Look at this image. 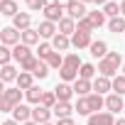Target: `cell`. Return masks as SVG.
<instances>
[{
  "label": "cell",
  "instance_id": "ba28073f",
  "mask_svg": "<svg viewBox=\"0 0 125 125\" xmlns=\"http://www.w3.org/2000/svg\"><path fill=\"white\" fill-rule=\"evenodd\" d=\"M52 108H44V105H34L32 108V120L37 123V125H44V123H49L52 120Z\"/></svg>",
  "mask_w": 125,
  "mask_h": 125
},
{
  "label": "cell",
  "instance_id": "6da1fadb",
  "mask_svg": "<svg viewBox=\"0 0 125 125\" xmlns=\"http://www.w3.org/2000/svg\"><path fill=\"white\" fill-rule=\"evenodd\" d=\"M120 69H123V56H120V52H108V56H103V59L98 61V74H101V76L115 79Z\"/></svg>",
  "mask_w": 125,
  "mask_h": 125
},
{
  "label": "cell",
  "instance_id": "74e56055",
  "mask_svg": "<svg viewBox=\"0 0 125 125\" xmlns=\"http://www.w3.org/2000/svg\"><path fill=\"white\" fill-rule=\"evenodd\" d=\"M49 76V64L47 61H39L37 69H34V79H47Z\"/></svg>",
  "mask_w": 125,
  "mask_h": 125
},
{
  "label": "cell",
  "instance_id": "4316f807",
  "mask_svg": "<svg viewBox=\"0 0 125 125\" xmlns=\"http://www.w3.org/2000/svg\"><path fill=\"white\" fill-rule=\"evenodd\" d=\"M39 37H42V34H39L37 30H32V27H30V30H25V32H22V44L32 47V44H37V42H39Z\"/></svg>",
  "mask_w": 125,
  "mask_h": 125
},
{
  "label": "cell",
  "instance_id": "8d00e7d4",
  "mask_svg": "<svg viewBox=\"0 0 125 125\" xmlns=\"http://www.w3.org/2000/svg\"><path fill=\"white\" fill-rule=\"evenodd\" d=\"M103 12H105V17H110V20H113V17H120V5H118V3H108V5L103 8Z\"/></svg>",
  "mask_w": 125,
  "mask_h": 125
},
{
  "label": "cell",
  "instance_id": "681fc988",
  "mask_svg": "<svg viewBox=\"0 0 125 125\" xmlns=\"http://www.w3.org/2000/svg\"><path fill=\"white\" fill-rule=\"evenodd\" d=\"M44 125H52V123H44Z\"/></svg>",
  "mask_w": 125,
  "mask_h": 125
},
{
  "label": "cell",
  "instance_id": "5b68a950",
  "mask_svg": "<svg viewBox=\"0 0 125 125\" xmlns=\"http://www.w3.org/2000/svg\"><path fill=\"white\" fill-rule=\"evenodd\" d=\"M42 12H44V20H49V22H54V25H59L61 20H64V8L56 5V3H47V8H44Z\"/></svg>",
  "mask_w": 125,
  "mask_h": 125
},
{
  "label": "cell",
  "instance_id": "83f0119b",
  "mask_svg": "<svg viewBox=\"0 0 125 125\" xmlns=\"http://www.w3.org/2000/svg\"><path fill=\"white\" fill-rule=\"evenodd\" d=\"M52 54H54V47H52V42H39V47H37V56H39L42 61H47Z\"/></svg>",
  "mask_w": 125,
  "mask_h": 125
},
{
  "label": "cell",
  "instance_id": "2e32d148",
  "mask_svg": "<svg viewBox=\"0 0 125 125\" xmlns=\"http://www.w3.org/2000/svg\"><path fill=\"white\" fill-rule=\"evenodd\" d=\"M12 27L20 30V32L30 30V27H32V17H30V12H20V15H15V17H12Z\"/></svg>",
  "mask_w": 125,
  "mask_h": 125
},
{
  "label": "cell",
  "instance_id": "52a82bcc",
  "mask_svg": "<svg viewBox=\"0 0 125 125\" xmlns=\"http://www.w3.org/2000/svg\"><path fill=\"white\" fill-rule=\"evenodd\" d=\"M93 44V39H91V32H81V30H76L74 34H71V47H76V49H83V47H91Z\"/></svg>",
  "mask_w": 125,
  "mask_h": 125
},
{
  "label": "cell",
  "instance_id": "7c38bea8",
  "mask_svg": "<svg viewBox=\"0 0 125 125\" xmlns=\"http://www.w3.org/2000/svg\"><path fill=\"white\" fill-rule=\"evenodd\" d=\"M37 32L44 37V39H54L56 34H59V27L54 25V22H49V20H44V22H39V27H37Z\"/></svg>",
  "mask_w": 125,
  "mask_h": 125
},
{
  "label": "cell",
  "instance_id": "f546056e",
  "mask_svg": "<svg viewBox=\"0 0 125 125\" xmlns=\"http://www.w3.org/2000/svg\"><path fill=\"white\" fill-rule=\"evenodd\" d=\"M96 71H98V69H96L93 64H83V66L79 69V79H86V81H93V79H96Z\"/></svg>",
  "mask_w": 125,
  "mask_h": 125
},
{
  "label": "cell",
  "instance_id": "60d3db41",
  "mask_svg": "<svg viewBox=\"0 0 125 125\" xmlns=\"http://www.w3.org/2000/svg\"><path fill=\"white\" fill-rule=\"evenodd\" d=\"M52 3H56V5H61V8H64V10H66V8H69V5L74 3V0H52Z\"/></svg>",
  "mask_w": 125,
  "mask_h": 125
},
{
  "label": "cell",
  "instance_id": "836d02e7",
  "mask_svg": "<svg viewBox=\"0 0 125 125\" xmlns=\"http://www.w3.org/2000/svg\"><path fill=\"white\" fill-rule=\"evenodd\" d=\"M39 56H30L27 61H22V64H20V71H30V74H34V69H37V64H39Z\"/></svg>",
  "mask_w": 125,
  "mask_h": 125
},
{
  "label": "cell",
  "instance_id": "4fadbf2b",
  "mask_svg": "<svg viewBox=\"0 0 125 125\" xmlns=\"http://www.w3.org/2000/svg\"><path fill=\"white\" fill-rule=\"evenodd\" d=\"M105 108H108V113H118V110H125L123 96H118V93H110V96H105Z\"/></svg>",
  "mask_w": 125,
  "mask_h": 125
},
{
  "label": "cell",
  "instance_id": "7a4b0ae2",
  "mask_svg": "<svg viewBox=\"0 0 125 125\" xmlns=\"http://www.w3.org/2000/svg\"><path fill=\"white\" fill-rule=\"evenodd\" d=\"M81 66H83V64H81L79 54H66V56H64V66L59 69L61 81H66V83L76 81V79H79V69H81Z\"/></svg>",
  "mask_w": 125,
  "mask_h": 125
},
{
  "label": "cell",
  "instance_id": "ffe728a7",
  "mask_svg": "<svg viewBox=\"0 0 125 125\" xmlns=\"http://www.w3.org/2000/svg\"><path fill=\"white\" fill-rule=\"evenodd\" d=\"M86 20L91 22V27H93V30H98V27H103V25H105V12H103V10H91Z\"/></svg>",
  "mask_w": 125,
  "mask_h": 125
},
{
  "label": "cell",
  "instance_id": "484cf974",
  "mask_svg": "<svg viewBox=\"0 0 125 125\" xmlns=\"http://www.w3.org/2000/svg\"><path fill=\"white\" fill-rule=\"evenodd\" d=\"M42 96H44V91H42L39 86H32L30 91H25V98H27L30 103H34V105H39V103H42Z\"/></svg>",
  "mask_w": 125,
  "mask_h": 125
},
{
  "label": "cell",
  "instance_id": "bcb514c9",
  "mask_svg": "<svg viewBox=\"0 0 125 125\" xmlns=\"http://www.w3.org/2000/svg\"><path fill=\"white\" fill-rule=\"evenodd\" d=\"M25 125H37V123H34V120H30V123H25Z\"/></svg>",
  "mask_w": 125,
  "mask_h": 125
},
{
  "label": "cell",
  "instance_id": "f1b7e54d",
  "mask_svg": "<svg viewBox=\"0 0 125 125\" xmlns=\"http://www.w3.org/2000/svg\"><path fill=\"white\" fill-rule=\"evenodd\" d=\"M74 108H76V113H79V115H93V113H91V103H88V96H81V98L76 101V105H74Z\"/></svg>",
  "mask_w": 125,
  "mask_h": 125
},
{
  "label": "cell",
  "instance_id": "d4e9b609",
  "mask_svg": "<svg viewBox=\"0 0 125 125\" xmlns=\"http://www.w3.org/2000/svg\"><path fill=\"white\" fill-rule=\"evenodd\" d=\"M17 69L12 66V64H8V66H3V71H0V79H3V83H10V81H17Z\"/></svg>",
  "mask_w": 125,
  "mask_h": 125
},
{
  "label": "cell",
  "instance_id": "8992f818",
  "mask_svg": "<svg viewBox=\"0 0 125 125\" xmlns=\"http://www.w3.org/2000/svg\"><path fill=\"white\" fill-rule=\"evenodd\" d=\"M52 113L56 115V120H61V118H71V115L76 113V108H74L69 101H59V103L52 108Z\"/></svg>",
  "mask_w": 125,
  "mask_h": 125
},
{
  "label": "cell",
  "instance_id": "cb8c5ba5",
  "mask_svg": "<svg viewBox=\"0 0 125 125\" xmlns=\"http://www.w3.org/2000/svg\"><path fill=\"white\" fill-rule=\"evenodd\" d=\"M56 27H59V34H66V37H69V34H74V32L79 30V27H76V20H71V17H64Z\"/></svg>",
  "mask_w": 125,
  "mask_h": 125
},
{
  "label": "cell",
  "instance_id": "7dc6e473",
  "mask_svg": "<svg viewBox=\"0 0 125 125\" xmlns=\"http://www.w3.org/2000/svg\"><path fill=\"white\" fill-rule=\"evenodd\" d=\"M81 3H83V5H86V3H93V0H81Z\"/></svg>",
  "mask_w": 125,
  "mask_h": 125
},
{
  "label": "cell",
  "instance_id": "d6986e66",
  "mask_svg": "<svg viewBox=\"0 0 125 125\" xmlns=\"http://www.w3.org/2000/svg\"><path fill=\"white\" fill-rule=\"evenodd\" d=\"M0 12L5 17H15V15H20V8L15 0H0Z\"/></svg>",
  "mask_w": 125,
  "mask_h": 125
},
{
  "label": "cell",
  "instance_id": "30bf717a",
  "mask_svg": "<svg viewBox=\"0 0 125 125\" xmlns=\"http://www.w3.org/2000/svg\"><path fill=\"white\" fill-rule=\"evenodd\" d=\"M66 12H69L71 20H83V17H88V10H86V5L81 3V0H74V3L66 8Z\"/></svg>",
  "mask_w": 125,
  "mask_h": 125
},
{
  "label": "cell",
  "instance_id": "277c9868",
  "mask_svg": "<svg viewBox=\"0 0 125 125\" xmlns=\"http://www.w3.org/2000/svg\"><path fill=\"white\" fill-rule=\"evenodd\" d=\"M0 42H3L5 47H17L22 42V32L15 30V27H3L0 30Z\"/></svg>",
  "mask_w": 125,
  "mask_h": 125
},
{
  "label": "cell",
  "instance_id": "ee69618b",
  "mask_svg": "<svg viewBox=\"0 0 125 125\" xmlns=\"http://www.w3.org/2000/svg\"><path fill=\"white\" fill-rule=\"evenodd\" d=\"M3 125H20V123H17V120H5Z\"/></svg>",
  "mask_w": 125,
  "mask_h": 125
},
{
  "label": "cell",
  "instance_id": "1f68e13d",
  "mask_svg": "<svg viewBox=\"0 0 125 125\" xmlns=\"http://www.w3.org/2000/svg\"><path fill=\"white\" fill-rule=\"evenodd\" d=\"M56 103H59L56 93H54V91H44V96H42V103H39V105H44V108H54Z\"/></svg>",
  "mask_w": 125,
  "mask_h": 125
},
{
  "label": "cell",
  "instance_id": "5bb4252c",
  "mask_svg": "<svg viewBox=\"0 0 125 125\" xmlns=\"http://www.w3.org/2000/svg\"><path fill=\"white\" fill-rule=\"evenodd\" d=\"M54 93H56V98H59V101H69V103H71V96H74V86H71V83H66V81H61V83H56Z\"/></svg>",
  "mask_w": 125,
  "mask_h": 125
},
{
  "label": "cell",
  "instance_id": "d6a6232c",
  "mask_svg": "<svg viewBox=\"0 0 125 125\" xmlns=\"http://www.w3.org/2000/svg\"><path fill=\"white\" fill-rule=\"evenodd\" d=\"M113 93L125 96V74H118V76L113 79Z\"/></svg>",
  "mask_w": 125,
  "mask_h": 125
},
{
  "label": "cell",
  "instance_id": "f35d334b",
  "mask_svg": "<svg viewBox=\"0 0 125 125\" xmlns=\"http://www.w3.org/2000/svg\"><path fill=\"white\" fill-rule=\"evenodd\" d=\"M25 3H27V8H30V10H34V12L47 8V3H44V0H25Z\"/></svg>",
  "mask_w": 125,
  "mask_h": 125
},
{
  "label": "cell",
  "instance_id": "c3c4849f",
  "mask_svg": "<svg viewBox=\"0 0 125 125\" xmlns=\"http://www.w3.org/2000/svg\"><path fill=\"white\" fill-rule=\"evenodd\" d=\"M123 74H125V64H123Z\"/></svg>",
  "mask_w": 125,
  "mask_h": 125
},
{
  "label": "cell",
  "instance_id": "e575fe53",
  "mask_svg": "<svg viewBox=\"0 0 125 125\" xmlns=\"http://www.w3.org/2000/svg\"><path fill=\"white\" fill-rule=\"evenodd\" d=\"M47 64H49V69H61V66H64V56H61L59 52H54V54L47 59Z\"/></svg>",
  "mask_w": 125,
  "mask_h": 125
},
{
  "label": "cell",
  "instance_id": "4dcf8cb0",
  "mask_svg": "<svg viewBox=\"0 0 125 125\" xmlns=\"http://www.w3.org/2000/svg\"><path fill=\"white\" fill-rule=\"evenodd\" d=\"M108 30H110L113 34H118V32H125V17L120 15V17H113V20H108Z\"/></svg>",
  "mask_w": 125,
  "mask_h": 125
},
{
  "label": "cell",
  "instance_id": "44dd1931",
  "mask_svg": "<svg viewBox=\"0 0 125 125\" xmlns=\"http://www.w3.org/2000/svg\"><path fill=\"white\" fill-rule=\"evenodd\" d=\"M88 49H91V56H96L98 61H101L103 56H108V44H105L103 39H98V42H93V44H91Z\"/></svg>",
  "mask_w": 125,
  "mask_h": 125
},
{
  "label": "cell",
  "instance_id": "9c48e42d",
  "mask_svg": "<svg viewBox=\"0 0 125 125\" xmlns=\"http://www.w3.org/2000/svg\"><path fill=\"white\" fill-rule=\"evenodd\" d=\"M88 125H115V118H113V113L101 110V113L88 115Z\"/></svg>",
  "mask_w": 125,
  "mask_h": 125
},
{
  "label": "cell",
  "instance_id": "8fae6325",
  "mask_svg": "<svg viewBox=\"0 0 125 125\" xmlns=\"http://www.w3.org/2000/svg\"><path fill=\"white\" fill-rule=\"evenodd\" d=\"M12 120H17L20 125L30 123V120H32V108H30V105H25V103H20V105L12 110Z\"/></svg>",
  "mask_w": 125,
  "mask_h": 125
},
{
  "label": "cell",
  "instance_id": "7bdbcfd3",
  "mask_svg": "<svg viewBox=\"0 0 125 125\" xmlns=\"http://www.w3.org/2000/svg\"><path fill=\"white\" fill-rule=\"evenodd\" d=\"M120 15L125 17V0H123V3H120Z\"/></svg>",
  "mask_w": 125,
  "mask_h": 125
},
{
  "label": "cell",
  "instance_id": "603a6c76",
  "mask_svg": "<svg viewBox=\"0 0 125 125\" xmlns=\"http://www.w3.org/2000/svg\"><path fill=\"white\" fill-rule=\"evenodd\" d=\"M52 47H54V52H66V49L71 47V37H66V34H56V37L52 39Z\"/></svg>",
  "mask_w": 125,
  "mask_h": 125
},
{
  "label": "cell",
  "instance_id": "b9f144b4",
  "mask_svg": "<svg viewBox=\"0 0 125 125\" xmlns=\"http://www.w3.org/2000/svg\"><path fill=\"white\" fill-rule=\"evenodd\" d=\"M56 125H74V118H61L56 120Z\"/></svg>",
  "mask_w": 125,
  "mask_h": 125
},
{
  "label": "cell",
  "instance_id": "ab89813d",
  "mask_svg": "<svg viewBox=\"0 0 125 125\" xmlns=\"http://www.w3.org/2000/svg\"><path fill=\"white\" fill-rule=\"evenodd\" d=\"M79 30H81V32H93V27H91V22H88L86 17H83V20H79Z\"/></svg>",
  "mask_w": 125,
  "mask_h": 125
},
{
  "label": "cell",
  "instance_id": "3957f363",
  "mask_svg": "<svg viewBox=\"0 0 125 125\" xmlns=\"http://www.w3.org/2000/svg\"><path fill=\"white\" fill-rule=\"evenodd\" d=\"M22 96H25V91L22 88H3V96H0V110L3 113H12L20 103H22Z\"/></svg>",
  "mask_w": 125,
  "mask_h": 125
},
{
  "label": "cell",
  "instance_id": "f6af8a7d",
  "mask_svg": "<svg viewBox=\"0 0 125 125\" xmlns=\"http://www.w3.org/2000/svg\"><path fill=\"white\" fill-rule=\"evenodd\" d=\"M115 125H125V118H118V120H115Z\"/></svg>",
  "mask_w": 125,
  "mask_h": 125
},
{
  "label": "cell",
  "instance_id": "9a60e30c",
  "mask_svg": "<svg viewBox=\"0 0 125 125\" xmlns=\"http://www.w3.org/2000/svg\"><path fill=\"white\" fill-rule=\"evenodd\" d=\"M30 56H34V54H32V49H30L27 44L20 42L17 47H12V59H15V61H20V64H22V61H27Z\"/></svg>",
  "mask_w": 125,
  "mask_h": 125
},
{
  "label": "cell",
  "instance_id": "d590c367",
  "mask_svg": "<svg viewBox=\"0 0 125 125\" xmlns=\"http://www.w3.org/2000/svg\"><path fill=\"white\" fill-rule=\"evenodd\" d=\"M10 61H12V49L3 44V47H0V64H3V66H8Z\"/></svg>",
  "mask_w": 125,
  "mask_h": 125
},
{
  "label": "cell",
  "instance_id": "ac0fdd59",
  "mask_svg": "<svg viewBox=\"0 0 125 125\" xmlns=\"http://www.w3.org/2000/svg\"><path fill=\"white\" fill-rule=\"evenodd\" d=\"M93 91V81H86V79H76L74 81V93L81 98V96H91Z\"/></svg>",
  "mask_w": 125,
  "mask_h": 125
},
{
  "label": "cell",
  "instance_id": "7402d4cb",
  "mask_svg": "<svg viewBox=\"0 0 125 125\" xmlns=\"http://www.w3.org/2000/svg\"><path fill=\"white\" fill-rule=\"evenodd\" d=\"M32 86H34V74H30V71H20V76H17V88L30 91Z\"/></svg>",
  "mask_w": 125,
  "mask_h": 125
},
{
  "label": "cell",
  "instance_id": "e0dca14e",
  "mask_svg": "<svg viewBox=\"0 0 125 125\" xmlns=\"http://www.w3.org/2000/svg\"><path fill=\"white\" fill-rule=\"evenodd\" d=\"M93 91L96 93H105V91H113V79H108V76H96L93 79Z\"/></svg>",
  "mask_w": 125,
  "mask_h": 125
}]
</instances>
